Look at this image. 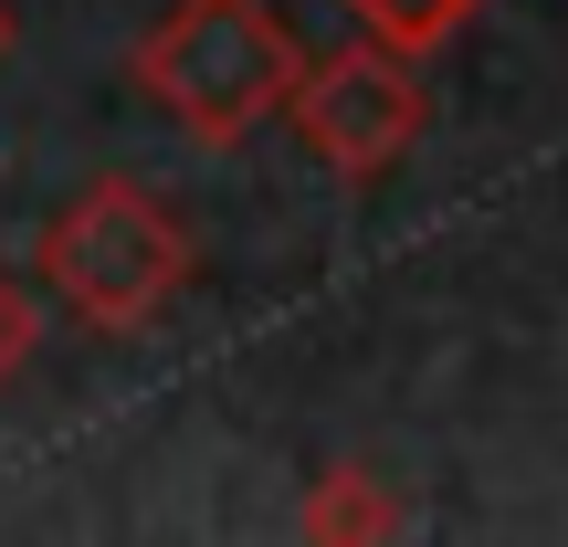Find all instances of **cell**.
Returning <instances> with one entry per match:
<instances>
[{"label": "cell", "instance_id": "cell-1", "mask_svg": "<svg viewBox=\"0 0 568 547\" xmlns=\"http://www.w3.org/2000/svg\"><path fill=\"white\" fill-rule=\"evenodd\" d=\"M201 274V243H190L180 201L148 180H84L74 201L42 222V295L63 305L95 337H138Z\"/></svg>", "mask_w": 568, "mask_h": 547}, {"label": "cell", "instance_id": "cell-2", "mask_svg": "<svg viewBox=\"0 0 568 547\" xmlns=\"http://www.w3.org/2000/svg\"><path fill=\"white\" fill-rule=\"evenodd\" d=\"M295 63L305 53L274 21V0H180V11L138 42V95L169 105L190 148H243L284 105Z\"/></svg>", "mask_w": 568, "mask_h": 547}, {"label": "cell", "instance_id": "cell-3", "mask_svg": "<svg viewBox=\"0 0 568 547\" xmlns=\"http://www.w3.org/2000/svg\"><path fill=\"white\" fill-rule=\"evenodd\" d=\"M284 126H295V148L316 169H337V180H389V169L422 148L432 95H422V74H410V53H389V42L368 32V42H337V53L295 63Z\"/></svg>", "mask_w": 568, "mask_h": 547}, {"label": "cell", "instance_id": "cell-4", "mask_svg": "<svg viewBox=\"0 0 568 547\" xmlns=\"http://www.w3.org/2000/svg\"><path fill=\"white\" fill-rule=\"evenodd\" d=\"M305 537H400V506L368 485V464H347V474H326V495L305 506Z\"/></svg>", "mask_w": 568, "mask_h": 547}, {"label": "cell", "instance_id": "cell-5", "mask_svg": "<svg viewBox=\"0 0 568 547\" xmlns=\"http://www.w3.org/2000/svg\"><path fill=\"white\" fill-rule=\"evenodd\" d=\"M347 11H358L389 53H432V42H443L464 11H485V0H347Z\"/></svg>", "mask_w": 568, "mask_h": 547}, {"label": "cell", "instance_id": "cell-6", "mask_svg": "<svg viewBox=\"0 0 568 547\" xmlns=\"http://www.w3.org/2000/svg\"><path fill=\"white\" fill-rule=\"evenodd\" d=\"M32 347H42V295L21 274H0V389L32 368Z\"/></svg>", "mask_w": 568, "mask_h": 547}, {"label": "cell", "instance_id": "cell-7", "mask_svg": "<svg viewBox=\"0 0 568 547\" xmlns=\"http://www.w3.org/2000/svg\"><path fill=\"white\" fill-rule=\"evenodd\" d=\"M11 32H21V21H11V0H0V63H11Z\"/></svg>", "mask_w": 568, "mask_h": 547}]
</instances>
